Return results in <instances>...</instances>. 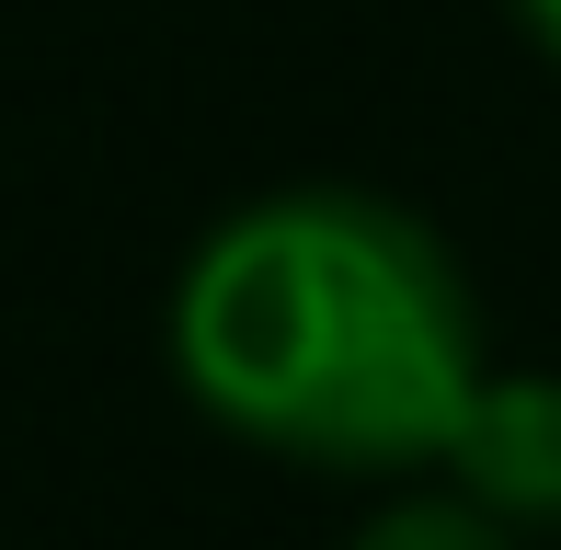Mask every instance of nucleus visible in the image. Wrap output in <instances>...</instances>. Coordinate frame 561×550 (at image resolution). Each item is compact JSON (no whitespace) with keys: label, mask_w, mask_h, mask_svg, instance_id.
Instances as JSON below:
<instances>
[{"label":"nucleus","mask_w":561,"mask_h":550,"mask_svg":"<svg viewBox=\"0 0 561 550\" xmlns=\"http://www.w3.org/2000/svg\"><path fill=\"white\" fill-rule=\"evenodd\" d=\"M447 482L470 493L481 516H504V528H561V379H539V367H493L481 379L470 424H458L447 447Z\"/></svg>","instance_id":"2"},{"label":"nucleus","mask_w":561,"mask_h":550,"mask_svg":"<svg viewBox=\"0 0 561 550\" xmlns=\"http://www.w3.org/2000/svg\"><path fill=\"white\" fill-rule=\"evenodd\" d=\"M172 379L298 470H436L481 402V298L378 184L241 195L172 275Z\"/></svg>","instance_id":"1"},{"label":"nucleus","mask_w":561,"mask_h":550,"mask_svg":"<svg viewBox=\"0 0 561 550\" xmlns=\"http://www.w3.org/2000/svg\"><path fill=\"white\" fill-rule=\"evenodd\" d=\"M344 550H527V539L504 528V516H481L470 493L447 482V493H390V505H378Z\"/></svg>","instance_id":"3"},{"label":"nucleus","mask_w":561,"mask_h":550,"mask_svg":"<svg viewBox=\"0 0 561 550\" xmlns=\"http://www.w3.org/2000/svg\"><path fill=\"white\" fill-rule=\"evenodd\" d=\"M504 12H516V35L539 46V58H561V0H504Z\"/></svg>","instance_id":"4"}]
</instances>
